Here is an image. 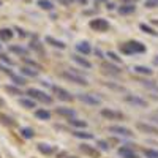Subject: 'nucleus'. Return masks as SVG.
Listing matches in <instances>:
<instances>
[{
  "label": "nucleus",
  "mask_w": 158,
  "mask_h": 158,
  "mask_svg": "<svg viewBox=\"0 0 158 158\" xmlns=\"http://www.w3.org/2000/svg\"><path fill=\"white\" fill-rule=\"evenodd\" d=\"M120 51L125 56H133V54H144L146 52V46L139 41H127L120 44Z\"/></svg>",
  "instance_id": "obj_1"
},
{
  "label": "nucleus",
  "mask_w": 158,
  "mask_h": 158,
  "mask_svg": "<svg viewBox=\"0 0 158 158\" xmlns=\"http://www.w3.org/2000/svg\"><path fill=\"white\" fill-rule=\"evenodd\" d=\"M60 77H63L65 81H68V82H73V84H77V85H87V79L81 74V73H77L74 70H63L60 73Z\"/></svg>",
  "instance_id": "obj_2"
},
{
  "label": "nucleus",
  "mask_w": 158,
  "mask_h": 158,
  "mask_svg": "<svg viewBox=\"0 0 158 158\" xmlns=\"http://www.w3.org/2000/svg\"><path fill=\"white\" fill-rule=\"evenodd\" d=\"M27 95L32 98V100H35V101H41V103H44V104H52V97H49L46 92H43V90H40V89H29L27 90Z\"/></svg>",
  "instance_id": "obj_3"
},
{
  "label": "nucleus",
  "mask_w": 158,
  "mask_h": 158,
  "mask_svg": "<svg viewBox=\"0 0 158 158\" xmlns=\"http://www.w3.org/2000/svg\"><path fill=\"white\" fill-rule=\"evenodd\" d=\"M77 100L89 104V106H100L101 104V98L94 94H77Z\"/></svg>",
  "instance_id": "obj_4"
},
{
  "label": "nucleus",
  "mask_w": 158,
  "mask_h": 158,
  "mask_svg": "<svg viewBox=\"0 0 158 158\" xmlns=\"http://www.w3.org/2000/svg\"><path fill=\"white\" fill-rule=\"evenodd\" d=\"M109 133L115 135V136H122V138H131L133 136V131L127 127H122V125H111L108 128Z\"/></svg>",
  "instance_id": "obj_5"
},
{
  "label": "nucleus",
  "mask_w": 158,
  "mask_h": 158,
  "mask_svg": "<svg viewBox=\"0 0 158 158\" xmlns=\"http://www.w3.org/2000/svg\"><path fill=\"white\" fill-rule=\"evenodd\" d=\"M136 128L144 135H150V136H158V127L152 125V123H147V122H138L136 123Z\"/></svg>",
  "instance_id": "obj_6"
},
{
  "label": "nucleus",
  "mask_w": 158,
  "mask_h": 158,
  "mask_svg": "<svg viewBox=\"0 0 158 158\" xmlns=\"http://www.w3.org/2000/svg\"><path fill=\"white\" fill-rule=\"evenodd\" d=\"M90 25V29H94L97 32H106L109 29V22L106 19H103V18H97V19H92L89 22Z\"/></svg>",
  "instance_id": "obj_7"
},
{
  "label": "nucleus",
  "mask_w": 158,
  "mask_h": 158,
  "mask_svg": "<svg viewBox=\"0 0 158 158\" xmlns=\"http://www.w3.org/2000/svg\"><path fill=\"white\" fill-rule=\"evenodd\" d=\"M125 101L128 104H131V106H135V108H147V101L146 100L141 98V97H136V95H131V94L125 95Z\"/></svg>",
  "instance_id": "obj_8"
},
{
  "label": "nucleus",
  "mask_w": 158,
  "mask_h": 158,
  "mask_svg": "<svg viewBox=\"0 0 158 158\" xmlns=\"http://www.w3.org/2000/svg\"><path fill=\"white\" fill-rule=\"evenodd\" d=\"M52 90H54V94L57 95L59 100L62 101H73V95L70 94V92L67 89H63V87H59V85H52Z\"/></svg>",
  "instance_id": "obj_9"
},
{
  "label": "nucleus",
  "mask_w": 158,
  "mask_h": 158,
  "mask_svg": "<svg viewBox=\"0 0 158 158\" xmlns=\"http://www.w3.org/2000/svg\"><path fill=\"white\" fill-rule=\"evenodd\" d=\"M101 117L108 118V120H120V118H123V114L118 112V111H114V109H108V108H103L100 111Z\"/></svg>",
  "instance_id": "obj_10"
},
{
  "label": "nucleus",
  "mask_w": 158,
  "mask_h": 158,
  "mask_svg": "<svg viewBox=\"0 0 158 158\" xmlns=\"http://www.w3.org/2000/svg\"><path fill=\"white\" fill-rule=\"evenodd\" d=\"M79 150H81L84 155L90 156V158H100V150L94 146H89V144H81V146H79Z\"/></svg>",
  "instance_id": "obj_11"
},
{
  "label": "nucleus",
  "mask_w": 158,
  "mask_h": 158,
  "mask_svg": "<svg viewBox=\"0 0 158 158\" xmlns=\"http://www.w3.org/2000/svg\"><path fill=\"white\" fill-rule=\"evenodd\" d=\"M117 153H118V156H120V158H139V155L131 147H128V146L120 147V149L117 150Z\"/></svg>",
  "instance_id": "obj_12"
},
{
  "label": "nucleus",
  "mask_w": 158,
  "mask_h": 158,
  "mask_svg": "<svg viewBox=\"0 0 158 158\" xmlns=\"http://www.w3.org/2000/svg\"><path fill=\"white\" fill-rule=\"evenodd\" d=\"M101 68L106 71V73H109V74H112V76H118L122 73V70L117 67V65H112V63H109V62H103V65H101Z\"/></svg>",
  "instance_id": "obj_13"
},
{
  "label": "nucleus",
  "mask_w": 158,
  "mask_h": 158,
  "mask_svg": "<svg viewBox=\"0 0 158 158\" xmlns=\"http://www.w3.org/2000/svg\"><path fill=\"white\" fill-rule=\"evenodd\" d=\"M71 59L77 63V65H81V67H84L85 70H90L92 68V63L87 60V59H84V57H81V56H77V54H74V56H71Z\"/></svg>",
  "instance_id": "obj_14"
},
{
  "label": "nucleus",
  "mask_w": 158,
  "mask_h": 158,
  "mask_svg": "<svg viewBox=\"0 0 158 158\" xmlns=\"http://www.w3.org/2000/svg\"><path fill=\"white\" fill-rule=\"evenodd\" d=\"M56 112H57L59 115H62V117H67V118H71V117L76 115V111L71 109V108H57Z\"/></svg>",
  "instance_id": "obj_15"
},
{
  "label": "nucleus",
  "mask_w": 158,
  "mask_h": 158,
  "mask_svg": "<svg viewBox=\"0 0 158 158\" xmlns=\"http://www.w3.org/2000/svg\"><path fill=\"white\" fill-rule=\"evenodd\" d=\"M76 49L81 52V54H84V56H89L90 52H92V48H90V44L87 41H79L76 44Z\"/></svg>",
  "instance_id": "obj_16"
},
{
  "label": "nucleus",
  "mask_w": 158,
  "mask_h": 158,
  "mask_svg": "<svg viewBox=\"0 0 158 158\" xmlns=\"http://www.w3.org/2000/svg\"><path fill=\"white\" fill-rule=\"evenodd\" d=\"M36 149L41 152L43 155H52V153L56 152V149L52 147V146H49V144H43V142H41V144H38Z\"/></svg>",
  "instance_id": "obj_17"
},
{
  "label": "nucleus",
  "mask_w": 158,
  "mask_h": 158,
  "mask_svg": "<svg viewBox=\"0 0 158 158\" xmlns=\"http://www.w3.org/2000/svg\"><path fill=\"white\" fill-rule=\"evenodd\" d=\"M19 104L22 108H25V109H33V108H36V103H35V100H32V98H19Z\"/></svg>",
  "instance_id": "obj_18"
},
{
  "label": "nucleus",
  "mask_w": 158,
  "mask_h": 158,
  "mask_svg": "<svg viewBox=\"0 0 158 158\" xmlns=\"http://www.w3.org/2000/svg\"><path fill=\"white\" fill-rule=\"evenodd\" d=\"M35 117L40 120H51V112L48 109H35Z\"/></svg>",
  "instance_id": "obj_19"
},
{
  "label": "nucleus",
  "mask_w": 158,
  "mask_h": 158,
  "mask_svg": "<svg viewBox=\"0 0 158 158\" xmlns=\"http://www.w3.org/2000/svg\"><path fill=\"white\" fill-rule=\"evenodd\" d=\"M136 11V6L135 3H127V5H122L120 8H118V13L120 15H131V13Z\"/></svg>",
  "instance_id": "obj_20"
},
{
  "label": "nucleus",
  "mask_w": 158,
  "mask_h": 158,
  "mask_svg": "<svg viewBox=\"0 0 158 158\" xmlns=\"http://www.w3.org/2000/svg\"><path fill=\"white\" fill-rule=\"evenodd\" d=\"M13 36H15V33L11 29H0V40L2 41H10Z\"/></svg>",
  "instance_id": "obj_21"
},
{
  "label": "nucleus",
  "mask_w": 158,
  "mask_h": 158,
  "mask_svg": "<svg viewBox=\"0 0 158 158\" xmlns=\"http://www.w3.org/2000/svg\"><path fill=\"white\" fill-rule=\"evenodd\" d=\"M133 70H135V73H138V74H144V76H152V73H153L150 68L142 67V65H136Z\"/></svg>",
  "instance_id": "obj_22"
},
{
  "label": "nucleus",
  "mask_w": 158,
  "mask_h": 158,
  "mask_svg": "<svg viewBox=\"0 0 158 158\" xmlns=\"http://www.w3.org/2000/svg\"><path fill=\"white\" fill-rule=\"evenodd\" d=\"M10 51L18 54V56H22V57H27V54H29V51L22 46H10Z\"/></svg>",
  "instance_id": "obj_23"
},
{
  "label": "nucleus",
  "mask_w": 158,
  "mask_h": 158,
  "mask_svg": "<svg viewBox=\"0 0 158 158\" xmlns=\"http://www.w3.org/2000/svg\"><path fill=\"white\" fill-rule=\"evenodd\" d=\"M46 43H49L51 46H54V48H59V49H65V44L62 43V41H59V40H56V38H52V36H46V40H44Z\"/></svg>",
  "instance_id": "obj_24"
},
{
  "label": "nucleus",
  "mask_w": 158,
  "mask_h": 158,
  "mask_svg": "<svg viewBox=\"0 0 158 158\" xmlns=\"http://www.w3.org/2000/svg\"><path fill=\"white\" fill-rule=\"evenodd\" d=\"M68 123L73 125V127H76V128H85V127H87V123H85L84 120H81V118H76V117L68 118Z\"/></svg>",
  "instance_id": "obj_25"
},
{
  "label": "nucleus",
  "mask_w": 158,
  "mask_h": 158,
  "mask_svg": "<svg viewBox=\"0 0 158 158\" xmlns=\"http://www.w3.org/2000/svg\"><path fill=\"white\" fill-rule=\"evenodd\" d=\"M73 135L76 138H79V139H92V138H94V135H92V133H89V131H81V130L73 131Z\"/></svg>",
  "instance_id": "obj_26"
},
{
  "label": "nucleus",
  "mask_w": 158,
  "mask_h": 158,
  "mask_svg": "<svg viewBox=\"0 0 158 158\" xmlns=\"http://www.w3.org/2000/svg\"><path fill=\"white\" fill-rule=\"evenodd\" d=\"M21 73L25 74V76H29V77H36L38 76V71L33 70V68H30V67H22L21 68Z\"/></svg>",
  "instance_id": "obj_27"
},
{
  "label": "nucleus",
  "mask_w": 158,
  "mask_h": 158,
  "mask_svg": "<svg viewBox=\"0 0 158 158\" xmlns=\"http://www.w3.org/2000/svg\"><path fill=\"white\" fill-rule=\"evenodd\" d=\"M21 135H22L25 139H32V138L35 136V131H33L32 128H29V127H24V128H21Z\"/></svg>",
  "instance_id": "obj_28"
},
{
  "label": "nucleus",
  "mask_w": 158,
  "mask_h": 158,
  "mask_svg": "<svg viewBox=\"0 0 158 158\" xmlns=\"http://www.w3.org/2000/svg\"><path fill=\"white\" fill-rule=\"evenodd\" d=\"M5 90L8 92V94H11V95H22L21 89L16 87V85H5Z\"/></svg>",
  "instance_id": "obj_29"
},
{
  "label": "nucleus",
  "mask_w": 158,
  "mask_h": 158,
  "mask_svg": "<svg viewBox=\"0 0 158 158\" xmlns=\"http://www.w3.org/2000/svg\"><path fill=\"white\" fill-rule=\"evenodd\" d=\"M142 153L146 158H158V150H155V149H144Z\"/></svg>",
  "instance_id": "obj_30"
},
{
  "label": "nucleus",
  "mask_w": 158,
  "mask_h": 158,
  "mask_svg": "<svg viewBox=\"0 0 158 158\" xmlns=\"http://www.w3.org/2000/svg\"><path fill=\"white\" fill-rule=\"evenodd\" d=\"M22 59H24V62L27 63L30 68H33V70H36V71H40V70H41V65H38L35 60H30V59H27V57H22Z\"/></svg>",
  "instance_id": "obj_31"
},
{
  "label": "nucleus",
  "mask_w": 158,
  "mask_h": 158,
  "mask_svg": "<svg viewBox=\"0 0 158 158\" xmlns=\"http://www.w3.org/2000/svg\"><path fill=\"white\" fill-rule=\"evenodd\" d=\"M0 122L5 123V125H8V127H15V125H16V122L13 120L11 117H8V115H0Z\"/></svg>",
  "instance_id": "obj_32"
},
{
  "label": "nucleus",
  "mask_w": 158,
  "mask_h": 158,
  "mask_svg": "<svg viewBox=\"0 0 158 158\" xmlns=\"http://www.w3.org/2000/svg\"><path fill=\"white\" fill-rule=\"evenodd\" d=\"M10 77L13 79L15 85H24V84H25V79H24V77H21V76H18V74H11Z\"/></svg>",
  "instance_id": "obj_33"
},
{
  "label": "nucleus",
  "mask_w": 158,
  "mask_h": 158,
  "mask_svg": "<svg viewBox=\"0 0 158 158\" xmlns=\"http://www.w3.org/2000/svg\"><path fill=\"white\" fill-rule=\"evenodd\" d=\"M38 6L41 8V10H52V8H54L49 0H40V2H38Z\"/></svg>",
  "instance_id": "obj_34"
},
{
  "label": "nucleus",
  "mask_w": 158,
  "mask_h": 158,
  "mask_svg": "<svg viewBox=\"0 0 158 158\" xmlns=\"http://www.w3.org/2000/svg\"><path fill=\"white\" fill-rule=\"evenodd\" d=\"M139 27H141V30H142V32H146V33H149V35H153V36H155V35H158L152 27H149V25H146V24H141Z\"/></svg>",
  "instance_id": "obj_35"
},
{
  "label": "nucleus",
  "mask_w": 158,
  "mask_h": 158,
  "mask_svg": "<svg viewBox=\"0 0 158 158\" xmlns=\"http://www.w3.org/2000/svg\"><path fill=\"white\" fill-rule=\"evenodd\" d=\"M97 146H98L101 150H109V144H108L106 141H101V139L97 141Z\"/></svg>",
  "instance_id": "obj_36"
},
{
  "label": "nucleus",
  "mask_w": 158,
  "mask_h": 158,
  "mask_svg": "<svg viewBox=\"0 0 158 158\" xmlns=\"http://www.w3.org/2000/svg\"><path fill=\"white\" fill-rule=\"evenodd\" d=\"M146 8H158V0H146Z\"/></svg>",
  "instance_id": "obj_37"
},
{
  "label": "nucleus",
  "mask_w": 158,
  "mask_h": 158,
  "mask_svg": "<svg viewBox=\"0 0 158 158\" xmlns=\"http://www.w3.org/2000/svg\"><path fill=\"white\" fill-rule=\"evenodd\" d=\"M108 57H109L111 60H114L115 63H120V62H122V59H120V57H117L115 52H108Z\"/></svg>",
  "instance_id": "obj_38"
},
{
  "label": "nucleus",
  "mask_w": 158,
  "mask_h": 158,
  "mask_svg": "<svg viewBox=\"0 0 158 158\" xmlns=\"http://www.w3.org/2000/svg\"><path fill=\"white\" fill-rule=\"evenodd\" d=\"M33 48H35L38 52H43V49H41V44H40V43L36 41V40H33V41H32V49H33Z\"/></svg>",
  "instance_id": "obj_39"
},
{
  "label": "nucleus",
  "mask_w": 158,
  "mask_h": 158,
  "mask_svg": "<svg viewBox=\"0 0 158 158\" xmlns=\"http://www.w3.org/2000/svg\"><path fill=\"white\" fill-rule=\"evenodd\" d=\"M150 120H152L153 123H156V125H158V111H156V112H153V114L150 115Z\"/></svg>",
  "instance_id": "obj_40"
},
{
  "label": "nucleus",
  "mask_w": 158,
  "mask_h": 158,
  "mask_svg": "<svg viewBox=\"0 0 158 158\" xmlns=\"http://www.w3.org/2000/svg\"><path fill=\"white\" fill-rule=\"evenodd\" d=\"M0 59H2V60H3L5 63H8V65H13V62H11V60H10V59H8L6 56H0Z\"/></svg>",
  "instance_id": "obj_41"
},
{
  "label": "nucleus",
  "mask_w": 158,
  "mask_h": 158,
  "mask_svg": "<svg viewBox=\"0 0 158 158\" xmlns=\"http://www.w3.org/2000/svg\"><path fill=\"white\" fill-rule=\"evenodd\" d=\"M3 104H5V101H3L2 98H0V108H3Z\"/></svg>",
  "instance_id": "obj_42"
},
{
  "label": "nucleus",
  "mask_w": 158,
  "mask_h": 158,
  "mask_svg": "<svg viewBox=\"0 0 158 158\" xmlns=\"http://www.w3.org/2000/svg\"><path fill=\"white\" fill-rule=\"evenodd\" d=\"M122 2H133L135 3V2H138V0H122Z\"/></svg>",
  "instance_id": "obj_43"
},
{
  "label": "nucleus",
  "mask_w": 158,
  "mask_h": 158,
  "mask_svg": "<svg viewBox=\"0 0 158 158\" xmlns=\"http://www.w3.org/2000/svg\"><path fill=\"white\" fill-rule=\"evenodd\" d=\"M153 24H155V25H158V19H155V21H153Z\"/></svg>",
  "instance_id": "obj_44"
},
{
  "label": "nucleus",
  "mask_w": 158,
  "mask_h": 158,
  "mask_svg": "<svg viewBox=\"0 0 158 158\" xmlns=\"http://www.w3.org/2000/svg\"><path fill=\"white\" fill-rule=\"evenodd\" d=\"M97 2H106V0H97Z\"/></svg>",
  "instance_id": "obj_45"
},
{
  "label": "nucleus",
  "mask_w": 158,
  "mask_h": 158,
  "mask_svg": "<svg viewBox=\"0 0 158 158\" xmlns=\"http://www.w3.org/2000/svg\"><path fill=\"white\" fill-rule=\"evenodd\" d=\"M155 63H156V65H158V59H155Z\"/></svg>",
  "instance_id": "obj_46"
},
{
  "label": "nucleus",
  "mask_w": 158,
  "mask_h": 158,
  "mask_svg": "<svg viewBox=\"0 0 158 158\" xmlns=\"http://www.w3.org/2000/svg\"><path fill=\"white\" fill-rule=\"evenodd\" d=\"M0 6H2V0H0Z\"/></svg>",
  "instance_id": "obj_47"
},
{
  "label": "nucleus",
  "mask_w": 158,
  "mask_h": 158,
  "mask_svg": "<svg viewBox=\"0 0 158 158\" xmlns=\"http://www.w3.org/2000/svg\"><path fill=\"white\" fill-rule=\"evenodd\" d=\"M71 158H76V156H71Z\"/></svg>",
  "instance_id": "obj_48"
}]
</instances>
